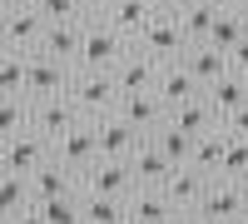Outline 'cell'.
<instances>
[{
	"label": "cell",
	"instance_id": "cell-1",
	"mask_svg": "<svg viewBox=\"0 0 248 224\" xmlns=\"http://www.w3.org/2000/svg\"><path fill=\"white\" fill-rule=\"evenodd\" d=\"M124 50H129V40H124L119 30H109L105 15H85V25H79V55H75V70H114Z\"/></svg>",
	"mask_w": 248,
	"mask_h": 224
},
{
	"label": "cell",
	"instance_id": "cell-2",
	"mask_svg": "<svg viewBox=\"0 0 248 224\" xmlns=\"http://www.w3.org/2000/svg\"><path fill=\"white\" fill-rule=\"evenodd\" d=\"M70 100H75L79 120H99V115H114L119 85H114L109 70H75L70 75Z\"/></svg>",
	"mask_w": 248,
	"mask_h": 224
},
{
	"label": "cell",
	"instance_id": "cell-3",
	"mask_svg": "<svg viewBox=\"0 0 248 224\" xmlns=\"http://www.w3.org/2000/svg\"><path fill=\"white\" fill-rule=\"evenodd\" d=\"M194 214H199L203 224H238V219L248 214L243 185H238V179H229V174H209V185H203Z\"/></svg>",
	"mask_w": 248,
	"mask_h": 224
},
{
	"label": "cell",
	"instance_id": "cell-4",
	"mask_svg": "<svg viewBox=\"0 0 248 224\" xmlns=\"http://www.w3.org/2000/svg\"><path fill=\"white\" fill-rule=\"evenodd\" d=\"M129 45L144 50V55H154V60H179L184 50H189V40H184V30H179V15H159L154 10Z\"/></svg>",
	"mask_w": 248,
	"mask_h": 224
},
{
	"label": "cell",
	"instance_id": "cell-5",
	"mask_svg": "<svg viewBox=\"0 0 248 224\" xmlns=\"http://www.w3.org/2000/svg\"><path fill=\"white\" fill-rule=\"evenodd\" d=\"M40 30H45V15L35 5H0V50L30 55L40 45Z\"/></svg>",
	"mask_w": 248,
	"mask_h": 224
},
{
	"label": "cell",
	"instance_id": "cell-6",
	"mask_svg": "<svg viewBox=\"0 0 248 224\" xmlns=\"http://www.w3.org/2000/svg\"><path fill=\"white\" fill-rule=\"evenodd\" d=\"M70 75H75V65H65V60H50V55H40V50L25 55V95L30 100L70 95Z\"/></svg>",
	"mask_w": 248,
	"mask_h": 224
},
{
	"label": "cell",
	"instance_id": "cell-7",
	"mask_svg": "<svg viewBox=\"0 0 248 224\" xmlns=\"http://www.w3.org/2000/svg\"><path fill=\"white\" fill-rule=\"evenodd\" d=\"M79 125V110H75V100L70 95H50V100H30V130L35 135H45L50 145L65 130H75Z\"/></svg>",
	"mask_w": 248,
	"mask_h": 224
},
{
	"label": "cell",
	"instance_id": "cell-8",
	"mask_svg": "<svg viewBox=\"0 0 248 224\" xmlns=\"http://www.w3.org/2000/svg\"><path fill=\"white\" fill-rule=\"evenodd\" d=\"M40 159H50V139H45V135L20 130V135H10V139H0V170H10V174H30Z\"/></svg>",
	"mask_w": 248,
	"mask_h": 224
},
{
	"label": "cell",
	"instance_id": "cell-9",
	"mask_svg": "<svg viewBox=\"0 0 248 224\" xmlns=\"http://www.w3.org/2000/svg\"><path fill=\"white\" fill-rule=\"evenodd\" d=\"M50 155H55L65 170H75V179H79V174H85L94 159H99V150H94V130L85 125V120H79L75 130H65V135H60L55 145H50Z\"/></svg>",
	"mask_w": 248,
	"mask_h": 224
},
{
	"label": "cell",
	"instance_id": "cell-10",
	"mask_svg": "<svg viewBox=\"0 0 248 224\" xmlns=\"http://www.w3.org/2000/svg\"><path fill=\"white\" fill-rule=\"evenodd\" d=\"M159 70H164V60H154V55H144V50H134V45H129V50L119 55V65H114L109 75H114L119 95H134V90H154Z\"/></svg>",
	"mask_w": 248,
	"mask_h": 224
},
{
	"label": "cell",
	"instance_id": "cell-11",
	"mask_svg": "<svg viewBox=\"0 0 248 224\" xmlns=\"http://www.w3.org/2000/svg\"><path fill=\"white\" fill-rule=\"evenodd\" d=\"M85 125L94 130V150L105 155V159H129L134 155V145H139V130H129L119 115H99V120H85Z\"/></svg>",
	"mask_w": 248,
	"mask_h": 224
},
{
	"label": "cell",
	"instance_id": "cell-12",
	"mask_svg": "<svg viewBox=\"0 0 248 224\" xmlns=\"http://www.w3.org/2000/svg\"><path fill=\"white\" fill-rule=\"evenodd\" d=\"M79 185H85L90 194H114V199H124L134 190V174H129V159H105L99 155L94 165L79 174Z\"/></svg>",
	"mask_w": 248,
	"mask_h": 224
},
{
	"label": "cell",
	"instance_id": "cell-13",
	"mask_svg": "<svg viewBox=\"0 0 248 224\" xmlns=\"http://www.w3.org/2000/svg\"><path fill=\"white\" fill-rule=\"evenodd\" d=\"M114 115H119L129 130H139V135H154V130L164 125V115H169V110L159 105V95H154V90H134V95H119Z\"/></svg>",
	"mask_w": 248,
	"mask_h": 224
},
{
	"label": "cell",
	"instance_id": "cell-14",
	"mask_svg": "<svg viewBox=\"0 0 248 224\" xmlns=\"http://www.w3.org/2000/svg\"><path fill=\"white\" fill-rule=\"evenodd\" d=\"M169 219H174V205L164 199V190L134 185L124 194V224H169Z\"/></svg>",
	"mask_w": 248,
	"mask_h": 224
},
{
	"label": "cell",
	"instance_id": "cell-15",
	"mask_svg": "<svg viewBox=\"0 0 248 224\" xmlns=\"http://www.w3.org/2000/svg\"><path fill=\"white\" fill-rule=\"evenodd\" d=\"M79 25H85V15L79 20H45V30H40V55H50V60H65V65H75V55H79Z\"/></svg>",
	"mask_w": 248,
	"mask_h": 224
},
{
	"label": "cell",
	"instance_id": "cell-16",
	"mask_svg": "<svg viewBox=\"0 0 248 224\" xmlns=\"http://www.w3.org/2000/svg\"><path fill=\"white\" fill-rule=\"evenodd\" d=\"M25 179H30V199H35V205H40V199H55V194H70V190H79L75 170H65L55 155H50V159H40V165H35Z\"/></svg>",
	"mask_w": 248,
	"mask_h": 224
},
{
	"label": "cell",
	"instance_id": "cell-17",
	"mask_svg": "<svg viewBox=\"0 0 248 224\" xmlns=\"http://www.w3.org/2000/svg\"><path fill=\"white\" fill-rule=\"evenodd\" d=\"M154 95H159L164 110H174V105H184V100H194V95H203V90H199V80L184 70V60H164V70H159V80H154Z\"/></svg>",
	"mask_w": 248,
	"mask_h": 224
},
{
	"label": "cell",
	"instance_id": "cell-18",
	"mask_svg": "<svg viewBox=\"0 0 248 224\" xmlns=\"http://www.w3.org/2000/svg\"><path fill=\"white\" fill-rule=\"evenodd\" d=\"M203 100H209L214 120H229L238 105H248V80H243V75H233V70H223L214 85H203Z\"/></svg>",
	"mask_w": 248,
	"mask_h": 224
},
{
	"label": "cell",
	"instance_id": "cell-19",
	"mask_svg": "<svg viewBox=\"0 0 248 224\" xmlns=\"http://www.w3.org/2000/svg\"><path fill=\"white\" fill-rule=\"evenodd\" d=\"M169 159H164L159 150H154V139L144 135L139 145H134V155H129V174H134V185H144V190H159L164 179H169Z\"/></svg>",
	"mask_w": 248,
	"mask_h": 224
},
{
	"label": "cell",
	"instance_id": "cell-20",
	"mask_svg": "<svg viewBox=\"0 0 248 224\" xmlns=\"http://www.w3.org/2000/svg\"><path fill=\"white\" fill-rule=\"evenodd\" d=\"M203 185H209V174H199L194 165H174L169 170V179H164V199H169L174 209H194L199 205V194H203Z\"/></svg>",
	"mask_w": 248,
	"mask_h": 224
},
{
	"label": "cell",
	"instance_id": "cell-21",
	"mask_svg": "<svg viewBox=\"0 0 248 224\" xmlns=\"http://www.w3.org/2000/svg\"><path fill=\"white\" fill-rule=\"evenodd\" d=\"M99 15L109 20V30H119L124 40H134V35L144 30V20L154 15V5H149V0H109Z\"/></svg>",
	"mask_w": 248,
	"mask_h": 224
},
{
	"label": "cell",
	"instance_id": "cell-22",
	"mask_svg": "<svg viewBox=\"0 0 248 224\" xmlns=\"http://www.w3.org/2000/svg\"><path fill=\"white\" fill-rule=\"evenodd\" d=\"M164 120H169L174 130H184L189 139H199L203 130H214V125H218V120H214V110H209V100H203V95H194V100H184V105H174V110L164 115Z\"/></svg>",
	"mask_w": 248,
	"mask_h": 224
},
{
	"label": "cell",
	"instance_id": "cell-23",
	"mask_svg": "<svg viewBox=\"0 0 248 224\" xmlns=\"http://www.w3.org/2000/svg\"><path fill=\"white\" fill-rule=\"evenodd\" d=\"M179 60H184V70L199 80V90H203V85H214V80L229 70V55H223V50H214V45H189Z\"/></svg>",
	"mask_w": 248,
	"mask_h": 224
},
{
	"label": "cell",
	"instance_id": "cell-24",
	"mask_svg": "<svg viewBox=\"0 0 248 224\" xmlns=\"http://www.w3.org/2000/svg\"><path fill=\"white\" fill-rule=\"evenodd\" d=\"M223 145H229V130H223V125L203 130V135L194 139V150H189V165H194L199 174H218V170H223Z\"/></svg>",
	"mask_w": 248,
	"mask_h": 224
},
{
	"label": "cell",
	"instance_id": "cell-25",
	"mask_svg": "<svg viewBox=\"0 0 248 224\" xmlns=\"http://www.w3.org/2000/svg\"><path fill=\"white\" fill-rule=\"evenodd\" d=\"M79 219H85V224H124V199L79 190Z\"/></svg>",
	"mask_w": 248,
	"mask_h": 224
},
{
	"label": "cell",
	"instance_id": "cell-26",
	"mask_svg": "<svg viewBox=\"0 0 248 224\" xmlns=\"http://www.w3.org/2000/svg\"><path fill=\"white\" fill-rule=\"evenodd\" d=\"M238 40H243V15H238V5L214 10V25H209V40H203V45H214V50H233Z\"/></svg>",
	"mask_w": 248,
	"mask_h": 224
},
{
	"label": "cell",
	"instance_id": "cell-27",
	"mask_svg": "<svg viewBox=\"0 0 248 224\" xmlns=\"http://www.w3.org/2000/svg\"><path fill=\"white\" fill-rule=\"evenodd\" d=\"M149 139H154V150H159L164 159H169V165H189V150H194V139L184 135V130H174L169 120H164V125H159Z\"/></svg>",
	"mask_w": 248,
	"mask_h": 224
},
{
	"label": "cell",
	"instance_id": "cell-28",
	"mask_svg": "<svg viewBox=\"0 0 248 224\" xmlns=\"http://www.w3.org/2000/svg\"><path fill=\"white\" fill-rule=\"evenodd\" d=\"M25 205H30V179L0 170V224H5L15 209H25Z\"/></svg>",
	"mask_w": 248,
	"mask_h": 224
},
{
	"label": "cell",
	"instance_id": "cell-29",
	"mask_svg": "<svg viewBox=\"0 0 248 224\" xmlns=\"http://www.w3.org/2000/svg\"><path fill=\"white\" fill-rule=\"evenodd\" d=\"M30 130V95H0V139Z\"/></svg>",
	"mask_w": 248,
	"mask_h": 224
},
{
	"label": "cell",
	"instance_id": "cell-30",
	"mask_svg": "<svg viewBox=\"0 0 248 224\" xmlns=\"http://www.w3.org/2000/svg\"><path fill=\"white\" fill-rule=\"evenodd\" d=\"M209 25H214V5H199V0H189V5L179 10V30L189 45H203L209 40Z\"/></svg>",
	"mask_w": 248,
	"mask_h": 224
},
{
	"label": "cell",
	"instance_id": "cell-31",
	"mask_svg": "<svg viewBox=\"0 0 248 224\" xmlns=\"http://www.w3.org/2000/svg\"><path fill=\"white\" fill-rule=\"evenodd\" d=\"M40 214H45V224H85V219H79V190L40 199Z\"/></svg>",
	"mask_w": 248,
	"mask_h": 224
},
{
	"label": "cell",
	"instance_id": "cell-32",
	"mask_svg": "<svg viewBox=\"0 0 248 224\" xmlns=\"http://www.w3.org/2000/svg\"><path fill=\"white\" fill-rule=\"evenodd\" d=\"M0 95H25V55L0 50Z\"/></svg>",
	"mask_w": 248,
	"mask_h": 224
},
{
	"label": "cell",
	"instance_id": "cell-33",
	"mask_svg": "<svg viewBox=\"0 0 248 224\" xmlns=\"http://www.w3.org/2000/svg\"><path fill=\"white\" fill-rule=\"evenodd\" d=\"M218 174H229V179H248V135H229V145H223V170Z\"/></svg>",
	"mask_w": 248,
	"mask_h": 224
},
{
	"label": "cell",
	"instance_id": "cell-34",
	"mask_svg": "<svg viewBox=\"0 0 248 224\" xmlns=\"http://www.w3.org/2000/svg\"><path fill=\"white\" fill-rule=\"evenodd\" d=\"M35 10L45 20H79L85 10H79V0H35Z\"/></svg>",
	"mask_w": 248,
	"mask_h": 224
},
{
	"label": "cell",
	"instance_id": "cell-35",
	"mask_svg": "<svg viewBox=\"0 0 248 224\" xmlns=\"http://www.w3.org/2000/svg\"><path fill=\"white\" fill-rule=\"evenodd\" d=\"M223 55H229V70H233V75H248V35L238 40L233 50H223Z\"/></svg>",
	"mask_w": 248,
	"mask_h": 224
},
{
	"label": "cell",
	"instance_id": "cell-36",
	"mask_svg": "<svg viewBox=\"0 0 248 224\" xmlns=\"http://www.w3.org/2000/svg\"><path fill=\"white\" fill-rule=\"evenodd\" d=\"M218 125L229 130V135H248V105H238V110H233L229 120H218Z\"/></svg>",
	"mask_w": 248,
	"mask_h": 224
},
{
	"label": "cell",
	"instance_id": "cell-37",
	"mask_svg": "<svg viewBox=\"0 0 248 224\" xmlns=\"http://www.w3.org/2000/svg\"><path fill=\"white\" fill-rule=\"evenodd\" d=\"M5 224H45V214H40V205L30 199V205H25V209H15V214H10Z\"/></svg>",
	"mask_w": 248,
	"mask_h": 224
},
{
	"label": "cell",
	"instance_id": "cell-38",
	"mask_svg": "<svg viewBox=\"0 0 248 224\" xmlns=\"http://www.w3.org/2000/svg\"><path fill=\"white\" fill-rule=\"evenodd\" d=\"M149 5H154V10H159V15H179V10H184V5H189V0H149Z\"/></svg>",
	"mask_w": 248,
	"mask_h": 224
},
{
	"label": "cell",
	"instance_id": "cell-39",
	"mask_svg": "<svg viewBox=\"0 0 248 224\" xmlns=\"http://www.w3.org/2000/svg\"><path fill=\"white\" fill-rule=\"evenodd\" d=\"M169 224H203V219H199L194 209H174V219H169Z\"/></svg>",
	"mask_w": 248,
	"mask_h": 224
},
{
	"label": "cell",
	"instance_id": "cell-40",
	"mask_svg": "<svg viewBox=\"0 0 248 224\" xmlns=\"http://www.w3.org/2000/svg\"><path fill=\"white\" fill-rule=\"evenodd\" d=\"M105 5H109V0H79V10H85V15H99Z\"/></svg>",
	"mask_w": 248,
	"mask_h": 224
},
{
	"label": "cell",
	"instance_id": "cell-41",
	"mask_svg": "<svg viewBox=\"0 0 248 224\" xmlns=\"http://www.w3.org/2000/svg\"><path fill=\"white\" fill-rule=\"evenodd\" d=\"M199 5H214V10H223V5H233V0H199Z\"/></svg>",
	"mask_w": 248,
	"mask_h": 224
},
{
	"label": "cell",
	"instance_id": "cell-42",
	"mask_svg": "<svg viewBox=\"0 0 248 224\" xmlns=\"http://www.w3.org/2000/svg\"><path fill=\"white\" fill-rule=\"evenodd\" d=\"M238 15H243V35H248V5H238Z\"/></svg>",
	"mask_w": 248,
	"mask_h": 224
},
{
	"label": "cell",
	"instance_id": "cell-43",
	"mask_svg": "<svg viewBox=\"0 0 248 224\" xmlns=\"http://www.w3.org/2000/svg\"><path fill=\"white\" fill-rule=\"evenodd\" d=\"M0 5H35V0H0Z\"/></svg>",
	"mask_w": 248,
	"mask_h": 224
},
{
	"label": "cell",
	"instance_id": "cell-44",
	"mask_svg": "<svg viewBox=\"0 0 248 224\" xmlns=\"http://www.w3.org/2000/svg\"><path fill=\"white\" fill-rule=\"evenodd\" d=\"M243 199H248V179H243Z\"/></svg>",
	"mask_w": 248,
	"mask_h": 224
},
{
	"label": "cell",
	"instance_id": "cell-45",
	"mask_svg": "<svg viewBox=\"0 0 248 224\" xmlns=\"http://www.w3.org/2000/svg\"><path fill=\"white\" fill-rule=\"evenodd\" d=\"M233 5H248V0H233Z\"/></svg>",
	"mask_w": 248,
	"mask_h": 224
},
{
	"label": "cell",
	"instance_id": "cell-46",
	"mask_svg": "<svg viewBox=\"0 0 248 224\" xmlns=\"http://www.w3.org/2000/svg\"><path fill=\"white\" fill-rule=\"evenodd\" d=\"M238 224H248V214H243V219H238Z\"/></svg>",
	"mask_w": 248,
	"mask_h": 224
},
{
	"label": "cell",
	"instance_id": "cell-47",
	"mask_svg": "<svg viewBox=\"0 0 248 224\" xmlns=\"http://www.w3.org/2000/svg\"><path fill=\"white\" fill-rule=\"evenodd\" d=\"M243 80H248V75H243Z\"/></svg>",
	"mask_w": 248,
	"mask_h": 224
}]
</instances>
